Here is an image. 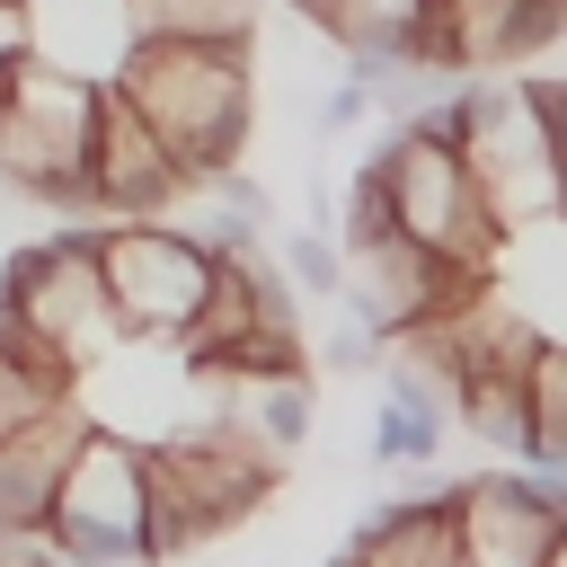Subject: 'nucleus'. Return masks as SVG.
Returning a JSON list of instances; mask_svg holds the SVG:
<instances>
[{
    "label": "nucleus",
    "mask_w": 567,
    "mask_h": 567,
    "mask_svg": "<svg viewBox=\"0 0 567 567\" xmlns=\"http://www.w3.org/2000/svg\"><path fill=\"white\" fill-rule=\"evenodd\" d=\"M97 284L124 346H177L213 292V248L177 221H97Z\"/></svg>",
    "instance_id": "obj_7"
},
{
    "label": "nucleus",
    "mask_w": 567,
    "mask_h": 567,
    "mask_svg": "<svg viewBox=\"0 0 567 567\" xmlns=\"http://www.w3.org/2000/svg\"><path fill=\"white\" fill-rule=\"evenodd\" d=\"M124 106L159 133V151L177 159L186 186H204L213 168H239L248 151V44H124L115 71Z\"/></svg>",
    "instance_id": "obj_1"
},
{
    "label": "nucleus",
    "mask_w": 567,
    "mask_h": 567,
    "mask_svg": "<svg viewBox=\"0 0 567 567\" xmlns=\"http://www.w3.org/2000/svg\"><path fill=\"white\" fill-rule=\"evenodd\" d=\"M62 399H80L62 372H35V363H9V354H0V443H9V434H27L35 416H53Z\"/></svg>",
    "instance_id": "obj_17"
},
{
    "label": "nucleus",
    "mask_w": 567,
    "mask_h": 567,
    "mask_svg": "<svg viewBox=\"0 0 567 567\" xmlns=\"http://www.w3.org/2000/svg\"><path fill=\"white\" fill-rule=\"evenodd\" d=\"M434 133L461 151L487 221L505 239H532L549 221H567V177H558V142L532 106V80L523 71H496V80H470L452 106H434Z\"/></svg>",
    "instance_id": "obj_2"
},
{
    "label": "nucleus",
    "mask_w": 567,
    "mask_h": 567,
    "mask_svg": "<svg viewBox=\"0 0 567 567\" xmlns=\"http://www.w3.org/2000/svg\"><path fill=\"white\" fill-rule=\"evenodd\" d=\"M230 425L266 452H301L310 443V381L284 372V381H230Z\"/></svg>",
    "instance_id": "obj_16"
},
{
    "label": "nucleus",
    "mask_w": 567,
    "mask_h": 567,
    "mask_svg": "<svg viewBox=\"0 0 567 567\" xmlns=\"http://www.w3.org/2000/svg\"><path fill=\"white\" fill-rule=\"evenodd\" d=\"M452 496H461V478H434V487H416V496L372 505V514L354 523L346 558H354V567H452Z\"/></svg>",
    "instance_id": "obj_13"
},
{
    "label": "nucleus",
    "mask_w": 567,
    "mask_h": 567,
    "mask_svg": "<svg viewBox=\"0 0 567 567\" xmlns=\"http://www.w3.org/2000/svg\"><path fill=\"white\" fill-rule=\"evenodd\" d=\"M35 53V9L27 0H0V80H9V62H27Z\"/></svg>",
    "instance_id": "obj_25"
},
{
    "label": "nucleus",
    "mask_w": 567,
    "mask_h": 567,
    "mask_svg": "<svg viewBox=\"0 0 567 567\" xmlns=\"http://www.w3.org/2000/svg\"><path fill=\"white\" fill-rule=\"evenodd\" d=\"M337 567H354V558H337Z\"/></svg>",
    "instance_id": "obj_28"
},
{
    "label": "nucleus",
    "mask_w": 567,
    "mask_h": 567,
    "mask_svg": "<svg viewBox=\"0 0 567 567\" xmlns=\"http://www.w3.org/2000/svg\"><path fill=\"white\" fill-rule=\"evenodd\" d=\"M0 567H53L44 532H18V523H0Z\"/></svg>",
    "instance_id": "obj_26"
},
{
    "label": "nucleus",
    "mask_w": 567,
    "mask_h": 567,
    "mask_svg": "<svg viewBox=\"0 0 567 567\" xmlns=\"http://www.w3.org/2000/svg\"><path fill=\"white\" fill-rule=\"evenodd\" d=\"M381 354H390V346H381V337H363L354 319H346V328L319 346V363H328V372H381Z\"/></svg>",
    "instance_id": "obj_23"
},
{
    "label": "nucleus",
    "mask_w": 567,
    "mask_h": 567,
    "mask_svg": "<svg viewBox=\"0 0 567 567\" xmlns=\"http://www.w3.org/2000/svg\"><path fill=\"white\" fill-rule=\"evenodd\" d=\"M195 195L177 177V159L159 151V133L124 106L115 80H97V124H89V186L80 213H115V221H168V204Z\"/></svg>",
    "instance_id": "obj_9"
},
{
    "label": "nucleus",
    "mask_w": 567,
    "mask_h": 567,
    "mask_svg": "<svg viewBox=\"0 0 567 567\" xmlns=\"http://www.w3.org/2000/svg\"><path fill=\"white\" fill-rule=\"evenodd\" d=\"M567 514L523 470H478L452 496V567H549Z\"/></svg>",
    "instance_id": "obj_11"
},
{
    "label": "nucleus",
    "mask_w": 567,
    "mask_h": 567,
    "mask_svg": "<svg viewBox=\"0 0 567 567\" xmlns=\"http://www.w3.org/2000/svg\"><path fill=\"white\" fill-rule=\"evenodd\" d=\"M452 425H461V434H478L487 452H505L514 470H540V461H549V452H540V434H532V399H523V381H496V372L452 381Z\"/></svg>",
    "instance_id": "obj_15"
},
{
    "label": "nucleus",
    "mask_w": 567,
    "mask_h": 567,
    "mask_svg": "<svg viewBox=\"0 0 567 567\" xmlns=\"http://www.w3.org/2000/svg\"><path fill=\"white\" fill-rule=\"evenodd\" d=\"M124 44H257V0H115Z\"/></svg>",
    "instance_id": "obj_14"
},
{
    "label": "nucleus",
    "mask_w": 567,
    "mask_h": 567,
    "mask_svg": "<svg viewBox=\"0 0 567 567\" xmlns=\"http://www.w3.org/2000/svg\"><path fill=\"white\" fill-rule=\"evenodd\" d=\"M0 292H9V310L27 319V337H35L71 381L124 354V328H115L106 284H97V221L18 248V257L0 266Z\"/></svg>",
    "instance_id": "obj_6"
},
{
    "label": "nucleus",
    "mask_w": 567,
    "mask_h": 567,
    "mask_svg": "<svg viewBox=\"0 0 567 567\" xmlns=\"http://www.w3.org/2000/svg\"><path fill=\"white\" fill-rule=\"evenodd\" d=\"M80 443H89V408H80V399H62V408L35 416L27 434H9V443H0V523L44 532L53 487H62V470H71Z\"/></svg>",
    "instance_id": "obj_12"
},
{
    "label": "nucleus",
    "mask_w": 567,
    "mask_h": 567,
    "mask_svg": "<svg viewBox=\"0 0 567 567\" xmlns=\"http://www.w3.org/2000/svg\"><path fill=\"white\" fill-rule=\"evenodd\" d=\"M523 399H532V434H540V452H549V461H567V337H549V346H540V363H532Z\"/></svg>",
    "instance_id": "obj_18"
},
{
    "label": "nucleus",
    "mask_w": 567,
    "mask_h": 567,
    "mask_svg": "<svg viewBox=\"0 0 567 567\" xmlns=\"http://www.w3.org/2000/svg\"><path fill=\"white\" fill-rule=\"evenodd\" d=\"M549 567H567V532H558V549H549Z\"/></svg>",
    "instance_id": "obj_27"
},
{
    "label": "nucleus",
    "mask_w": 567,
    "mask_h": 567,
    "mask_svg": "<svg viewBox=\"0 0 567 567\" xmlns=\"http://www.w3.org/2000/svg\"><path fill=\"white\" fill-rule=\"evenodd\" d=\"M381 177H390V221H399V239H416L434 266H452V275H470V284H487V275L505 266V230L487 221L461 151L434 133V115H408V124L381 142Z\"/></svg>",
    "instance_id": "obj_4"
},
{
    "label": "nucleus",
    "mask_w": 567,
    "mask_h": 567,
    "mask_svg": "<svg viewBox=\"0 0 567 567\" xmlns=\"http://www.w3.org/2000/svg\"><path fill=\"white\" fill-rule=\"evenodd\" d=\"M151 532V496H142V443L89 425V443L71 452L53 514H44V549L53 567H133Z\"/></svg>",
    "instance_id": "obj_8"
},
{
    "label": "nucleus",
    "mask_w": 567,
    "mask_h": 567,
    "mask_svg": "<svg viewBox=\"0 0 567 567\" xmlns=\"http://www.w3.org/2000/svg\"><path fill=\"white\" fill-rule=\"evenodd\" d=\"M142 496H151L142 558H177L275 496V452L248 443L239 425H177L142 443Z\"/></svg>",
    "instance_id": "obj_3"
},
{
    "label": "nucleus",
    "mask_w": 567,
    "mask_h": 567,
    "mask_svg": "<svg viewBox=\"0 0 567 567\" xmlns=\"http://www.w3.org/2000/svg\"><path fill=\"white\" fill-rule=\"evenodd\" d=\"M363 115H372V89H363V80H337V89L319 97V133H354Z\"/></svg>",
    "instance_id": "obj_24"
},
{
    "label": "nucleus",
    "mask_w": 567,
    "mask_h": 567,
    "mask_svg": "<svg viewBox=\"0 0 567 567\" xmlns=\"http://www.w3.org/2000/svg\"><path fill=\"white\" fill-rule=\"evenodd\" d=\"M478 284L470 275H452V266H434L416 239H372V248H346V284H337V301H346V319L363 328V337H408L416 319H434V310H461Z\"/></svg>",
    "instance_id": "obj_10"
},
{
    "label": "nucleus",
    "mask_w": 567,
    "mask_h": 567,
    "mask_svg": "<svg viewBox=\"0 0 567 567\" xmlns=\"http://www.w3.org/2000/svg\"><path fill=\"white\" fill-rule=\"evenodd\" d=\"M284 275H292L301 292H337V284H346V248H337L328 230H284Z\"/></svg>",
    "instance_id": "obj_22"
},
{
    "label": "nucleus",
    "mask_w": 567,
    "mask_h": 567,
    "mask_svg": "<svg viewBox=\"0 0 567 567\" xmlns=\"http://www.w3.org/2000/svg\"><path fill=\"white\" fill-rule=\"evenodd\" d=\"M434 452H443V425H416V416H399V408L372 416V461H390V470H434Z\"/></svg>",
    "instance_id": "obj_21"
},
{
    "label": "nucleus",
    "mask_w": 567,
    "mask_h": 567,
    "mask_svg": "<svg viewBox=\"0 0 567 567\" xmlns=\"http://www.w3.org/2000/svg\"><path fill=\"white\" fill-rule=\"evenodd\" d=\"M89 124H97V80L71 62H9L0 80V186L35 204H80L89 186Z\"/></svg>",
    "instance_id": "obj_5"
},
{
    "label": "nucleus",
    "mask_w": 567,
    "mask_h": 567,
    "mask_svg": "<svg viewBox=\"0 0 567 567\" xmlns=\"http://www.w3.org/2000/svg\"><path fill=\"white\" fill-rule=\"evenodd\" d=\"M381 408H399L416 425H452V390L425 363H408V354H381Z\"/></svg>",
    "instance_id": "obj_20"
},
{
    "label": "nucleus",
    "mask_w": 567,
    "mask_h": 567,
    "mask_svg": "<svg viewBox=\"0 0 567 567\" xmlns=\"http://www.w3.org/2000/svg\"><path fill=\"white\" fill-rule=\"evenodd\" d=\"M399 221H390V177H381V151L354 168V186H346V204H337V248H372V239H390Z\"/></svg>",
    "instance_id": "obj_19"
}]
</instances>
